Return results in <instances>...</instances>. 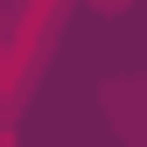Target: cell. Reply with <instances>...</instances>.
<instances>
[{"instance_id":"1","label":"cell","mask_w":147,"mask_h":147,"mask_svg":"<svg viewBox=\"0 0 147 147\" xmlns=\"http://www.w3.org/2000/svg\"><path fill=\"white\" fill-rule=\"evenodd\" d=\"M63 0H14V14H7V84L21 91V77H28V63H35V42H42V28L49 14H56Z\"/></svg>"}]
</instances>
